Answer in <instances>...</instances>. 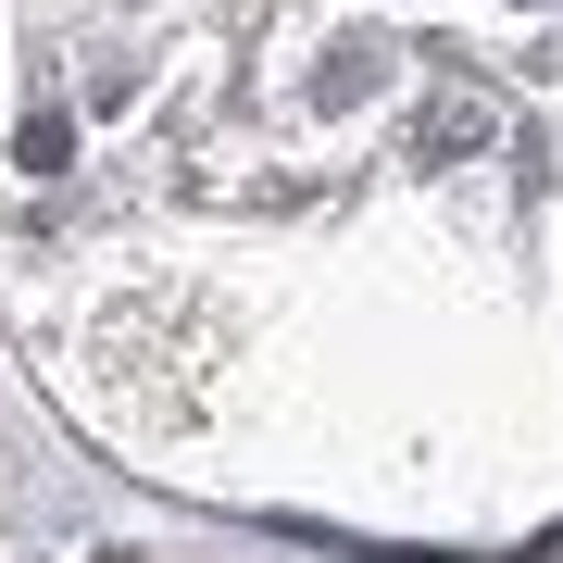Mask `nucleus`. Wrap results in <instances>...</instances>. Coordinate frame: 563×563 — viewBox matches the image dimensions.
<instances>
[]
</instances>
